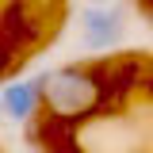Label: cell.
<instances>
[{"label": "cell", "mask_w": 153, "mask_h": 153, "mask_svg": "<svg viewBox=\"0 0 153 153\" xmlns=\"http://www.w3.org/2000/svg\"><path fill=\"white\" fill-rule=\"evenodd\" d=\"M42 96L46 107L61 119H76V115L92 111L100 100V84L80 69H57V73L42 76Z\"/></svg>", "instance_id": "1"}, {"label": "cell", "mask_w": 153, "mask_h": 153, "mask_svg": "<svg viewBox=\"0 0 153 153\" xmlns=\"http://www.w3.org/2000/svg\"><path fill=\"white\" fill-rule=\"evenodd\" d=\"M80 31L92 46H115L123 38V12L119 8H88L80 16Z\"/></svg>", "instance_id": "2"}, {"label": "cell", "mask_w": 153, "mask_h": 153, "mask_svg": "<svg viewBox=\"0 0 153 153\" xmlns=\"http://www.w3.org/2000/svg\"><path fill=\"white\" fill-rule=\"evenodd\" d=\"M38 88L42 84H8L0 96V111L8 119H27L38 107Z\"/></svg>", "instance_id": "3"}, {"label": "cell", "mask_w": 153, "mask_h": 153, "mask_svg": "<svg viewBox=\"0 0 153 153\" xmlns=\"http://www.w3.org/2000/svg\"><path fill=\"white\" fill-rule=\"evenodd\" d=\"M84 4H92V8H100V4H107V0H84Z\"/></svg>", "instance_id": "4"}]
</instances>
